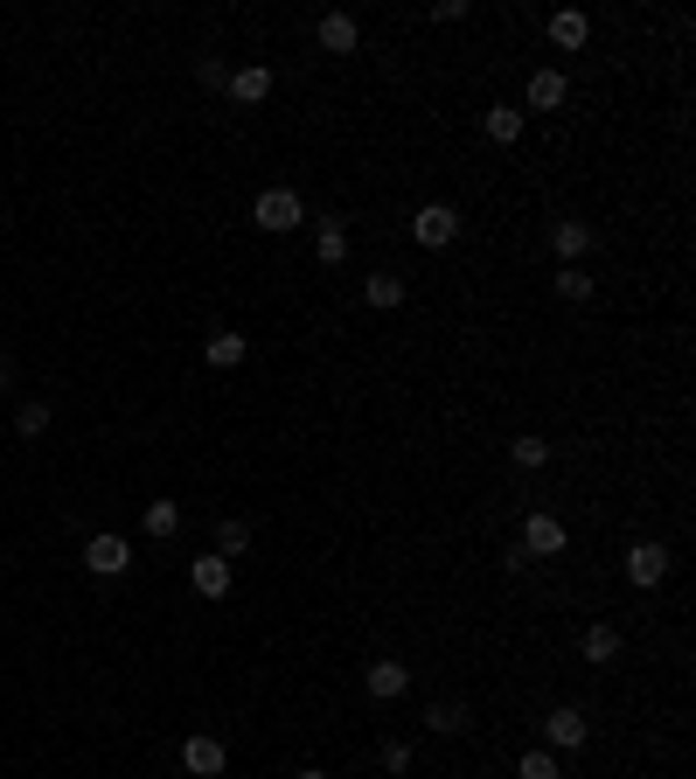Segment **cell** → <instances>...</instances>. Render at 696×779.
<instances>
[{
  "mask_svg": "<svg viewBox=\"0 0 696 779\" xmlns=\"http://www.w3.org/2000/svg\"><path fill=\"white\" fill-rule=\"evenodd\" d=\"M251 223H258V231H272V237H286V231H299V223H307V202H299L293 188H258Z\"/></svg>",
  "mask_w": 696,
  "mask_h": 779,
  "instance_id": "obj_1",
  "label": "cell"
},
{
  "mask_svg": "<svg viewBox=\"0 0 696 779\" xmlns=\"http://www.w3.org/2000/svg\"><path fill=\"white\" fill-rule=\"evenodd\" d=\"M453 237H460V209H453V202H425V209H411V244H425V251H446Z\"/></svg>",
  "mask_w": 696,
  "mask_h": 779,
  "instance_id": "obj_2",
  "label": "cell"
},
{
  "mask_svg": "<svg viewBox=\"0 0 696 779\" xmlns=\"http://www.w3.org/2000/svg\"><path fill=\"white\" fill-rule=\"evenodd\" d=\"M586 737H592V717L578 710V703H557V710L543 717V745H551V752H578Z\"/></svg>",
  "mask_w": 696,
  "mask_h": 779,
  "instance_id": "obj_3",
  "label": "cell"
},
{
  "mask_svg": "<svg viewBox=\"0 0 696 779\" xmlns=\"http://www.w3.org/2000/svg\"><path fill=\"white\" fill-rule=\"evenodd\" d=\"M181 766H188V779H223V766H231V752H223V737L196 731V737H181Z\"/></svg>",
  "mask_w": 696,
  "mask_h": 779,
  "instance_id": "obj_4",
  "label": "cell"
},
{
  "mask_svg": "<svg viewBox=\"0 0 696 779\" xmlns=\"http://www.w3.org/2000/svg\"><path fill=\"white\" fill-rule=\"evenodd\" d=\"M84 571H91V578L133 571V543H126V536H91V543H84Z\"/></svg>",
  "mask_w": 696,
  "mask_h": 779,
  "instance_id": "obj_5",
  "label": "cell"
},
{
  "mask_svg": "<svg viewBox=\"0 0 696 779\" xmlns=\"http://www.w3.org/2000/svg\"><path fill=\"white\" fill-rule=\"evenodd\" d=\"M662 578H669V550H662V543H634V550H627V585L654 592Z\"/></svg>",
  "mask_w": 696,
  "mask_h": 779,
  "instance_id": "obj_6",
  "label": "cell"
},
{
  "mask_svg": "<svg viewBox=\"0 0 696 779\" xmlns=\"http://www.w3.org/2000/svg\"><path fill=\"white\" fill-rule=\"evenodd\" d=\"M551 244H557V258H564V264H578V258H586L592 244H599V231H592L586 216H557V223H551Z\"/></svg>",
  "mask_w": 696,
  "mask_h": 779,
  "instance_id": "obj_7",
  "label": "cell"
},
{
  "mask_svg": "<svg viewBox=\"0 0 696 779\" xmlns=\"http://www.w3.org/2000/svg\"><path fill=\"white\" fill-rule=\"evenodd\" d=\"M363 689H369V703H398L411 689V669L404 661H376V669H363Z\"/></svg>",
  "mask_w": 696,
  "mask_h": 779,
  "instance_id": "obj_8",
  "label": "cell"
},
{
  "mask_svg": "<svg viewBox=\"0 0 696 779\" xmlns=\"http://www.w3.org/2000/svg\"><path fill=\"white\" fill-rule=\"evenodd\" d=\"M564 105V78H557V70H530V84H522V119H530V111H557Z\"/></svg>",
  "mask_w": 696,
  "mask_h": 779,
  "instance_id": "obj_9",
  "label": "cell"
},
{
  "mask_svg": "<svg viewBox=\"0 0 696 779\" xmlns=\"http://www.w3.org/2000/svg\"><path fill=\"white\" fill-rule=\"evenodd\" d=\"M188 585H196L202 599H223L231 592V557H210V550H202V557L188 564Z\"/></svg>",
  "mask_w": 696,
  "mask_h": 779,
  "instance_id": "obj_10",
  "label": "cell"
},
{
  "mask_svg": "<svg viewBox=\"0 0 696 779\" xmlns=\"http://www.w3.org/2000/svg\"><path fill=\"white\" fill-rule=\"evenodd\" d=\"M522 550H530V557H564V522L557 516H530L522 522Z\"/></svg>",
  "mask_w": 696,
  "mask_h": 779,
  "instance_id": "obj_11",
  "label": "cell"
},
{
  "mask_svg": "<svg viewBox=\"0 0 696 779\" xmlns=\"http://www.w3.org/2000/svg\"><path fill=\"white\" fill-rule=\"evenodd\" d=\"M231 98H237V105H266V98H272V70H266V63L231 70Z\"/></svg>",
  "mask_w": 696,
  "mask_h": 779,
  "instance_id": "obj_12",
  "label": "cell"
},
{
  "mask_svg": "<svg viewBox=\"0 0 696 779\" xmlns=\"http://www.w3.org/2000/svg\"><path fill=\"white\" fill-rule=\"evenodd\" d=\"M578 654H586L592 669H613V661H620V626H606V619H599V626H586V640H578Z\"/></svg>",
  "mask_w": 696,
  "mask_h": 779,
  "instance_id": "obj_13",
  "label": "cell"
},
{
  "mask_svg": "<svg viewBox=\"0 0 696 779\" xmlns=\"http://www.w3.org/2000/svg\"><path fill=\"white\" fill-rule=\"evenodd\" d=\"M355 43H363L355 14H321V49H328V56H355Z\"/></svg>",
  "mask_w": 696,
  "mask_h": 779,
  "instance_id": "obj_14",
  "label": "cell"
},
{
  "mask_svg": "<svg viewBox=\"0 0 696 779\" xmlns=\"http://www.w3.org/2000/svg\"><path fill=\"white\" fill-rule=\"evenodd\" d=\"M425 724L439 731V737H460L467 724H474V710H467L460 696H439V703H432V710H425Z\"/></svg>",
  "mask_w": 696,
  "mask_h": 779,
  "instance_id": "obj_15",
  "label": "cell"
},
{
  "mask_svg": "<svg viewBox=\"0 0 696 779\" xmlns=\"http://www.w3.org/2000/svg\"><path fill=\"white\" fill-rule=\"evenodd\" d=\"M314 258H321L328 264V272H342V264H349V231H342V223H321V231H314Z\"/></svg>",
  "mask_w": 696,
  "mask_h": 779,
  "instance_id": "obj_16",
  "label": "cell"
},
{
  "mask_svg": "<svg viewBox=\"0 0 696 779\" xmlns=\"http://www.w3.org/2000/svg\"><path fill=\"white\" fill-rule=\"evenodd\" d=\"M481 126H487V140H495V146H516V140H522V126H530V119H522L516 105H487V119H481Z\"/></svg>",
  "mask_w": 696,
  "mask_h": 779,
  "instance_id": "obj_17",
  "label": "cell"
},
{
  "mask_svg": "<svg viewBox=\"0 0 696 779\" xmlns=\"http://www.w3.org/2000/svg\"><path fill=\"white\" fill-rule=\"evenodd\" d=\"M202 355H210V369H237V363H244V355H251V341H244V334H231V328H223V334H210V341H202Z\"/></svg>",
  "mask_w": 696,
  "mask_h": 779,
  "instance_id": "obj_18",
  "label": "cell"
},
{
  "mask_svg": "<svg viewBox=\"0 0 696 779\" xmlns=\"http://www.w3.org/2000/svg\"><path fill=\"white\" fill-rule=\"evenodd\" d=\"M586 35H592V22H586L578 8H557V14H551V43H557V49H586Z\"/></svg>",
  "mask_w": 696,
  "mask_h": 779,
  "instance_id": "obj_19",
  "label": "cell"
},
{
  "mask_svg": "<svg viewBox=\"0 0 696 779\" xmlns=\"http://www.w3.org/2000/svg\"><path fill=\"white\" fill-rule=\"evenodd\" d=\"M363 299L376 314H390V307H404V279L398 272H376V279H363Z\"/></svg>",
  "mask_w": 696,
  "mask_h": 779,
  "instance_id": "obj_20",
  "label": "cell"
},
{
  "mask_svg": "<svg viewBox=\"0 0 696 779\" xmlns=\"http://www.w3.org/2000/svg\"><path fill=\"white\" fill-rule=\"evenodd\" d=\"M592 293H599V286H592V272H586V264H564V272H557V299H571V307H586Z\"/></svg>",
  "mask_w": 696,
  "mask_h": 779,
  "instance_id": "obj_21",
  "label": "cell"
},
{
  "mask_svg": "<svg viewBox=\"0 0 696 779\" xmlns=\"http://www.w3.org/2000/svg\"><path fill=\"white\" fill-rule=\"evenodd\" d=\"M146 536H175V529H181V501H146Z\"/></svg>",
  "mask_w": 696,
  "mask_h": 779,
  "instance_id": "obj_22",
  "label": "cell"
},
{
  "mask_svg": "<svg viewBox=\"0 0 696 779\" xmlns=\"http://www.w3.org/2000/svg\"><path fill=\"white\" fill-rule=\"evenodd\" d=\"M244 550H251V522L231 516V522L216 529V557H244Z\"/></svg>",
  "mask_w": 696,
  "mask_h": 779,
  "instance_id": "obj_23",
  "label": "cell"
},
{
  "mask_svg": "<svg viewBox=\"0 0 696 779\" xmlns=\"http://www.w3.org/2000/svg\"><path fill=\"white\" fill-rule=\"evenodd\" d=\"M509 460H516L522 473H536L543 460H551V446H543V439H536V432H522V439H509Z\"/></svg>",
  "mask_w": 696,
  "mask_h": 779,
  "instance_id": "obj_24",
  "label": "cell"
},
{
  "mask_svg": "<svg viewBox=\"0 0 696 779\" xmlns=\"http://www.w3.org/2000/svg\"><path fill=\"white\" fill-rule=\"evenodd\" d=\"M14 432H22V439H43V432H49V404H43V397H28V404L14 411Z\"/></svg>",
  "mask_w": 696,
  "mask_h": 779,
  "instance_id": "obj_25",
  "label": "cell"
},
{
  "mask_svg": "<svg viewBox=\"0 0 696 779\" xmlns=\"http://www.w3.org/2000/svg\"><path fill=\"white\" fill-rule=\"evenodd\" d=\"M516 779H564V772H557V758L536 745V752H522V758H516Z\"/></svg>",
  "mask_w": 696,
  "mask_h": 779,
  "instance_id": "obj_26",
  "label": "cell"
},
{
  "mask_svg": "<svg viewBox=\"0 0 696 779\" xmlns=\"http://www.w3.org/2000/svg\"><path fill=\"white\" fill-rule=\"evenodd\" d=\"M411 766V745H404V737H390V745H384V772H404Z\"/></svg>",
  "mask_w": 696,
  "mask_h": 779,
  "instance_id": "obj_27",
  "label": "cell"
},
{
  "mask_svg": "<svg viewBox=\"0 0 696 779\" xmlns=\"http://www.w3.org/2000/svg\"><path fill=\"white\" fill-rule=\"evenodd\" d=\"M196 78H202V84H210V91H216V84H231V70H223V63H216V56H202V63H196Z\"/></svg>",
  "mask_w": 696,
  "mask_h": 779,
  "instance_id": "obj_28",
  "label": "cell"
},
{
  "mask_svg": "<svg viewBox=\"0 0 696 779\" xmlns=\"http://www.w3.org/2000/svg\"><path fill=\"white\" fill-rule=\"evenodd\" d=\"M14 390V355H0V397Z\"/></svg>",
  "mask_w": 696,
  "mask_h": 779,
  "instance_id": "obj_29",
  "label": "cell"
},
{
  "mask_svg": "<svg viewBox=\"0 0 696 779\" xmlns=\"http://www.w3.org/2000/svg\"><path fill=\"white\" fill-rule=\"evenodd\" d=\"M293 779H328V772H321V766H307V772H293Z\"/></svg>",
  "mask_w": 696,
  "mask_h": 779,
  "instance_id": "obj_30",
  "label": "cell"
}]
</instances>
